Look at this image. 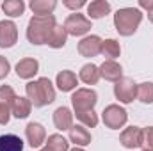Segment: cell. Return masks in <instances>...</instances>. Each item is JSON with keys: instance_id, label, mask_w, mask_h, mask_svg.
Returning a JSON list of instances; mask_svg holds the SVG:
<instances>
[{"instance_id": "cell-1", "label": "cell", "mask_w": 153, "mask_h": 151, "mask_svg": "<svg viewBox=\"0 0 153 151\" xmlns=\"http://www.w3.org/2000/svg\"><path fill=\"white\" fill-rule=\"evenodd\" d=\"M25 93L34 107H46L55 100L53 84L46 76H39L38 80H30L25 85Z\"/></svg>"}, {"instance_id": "cell-2", "label": "cell", "mask_w": 153, "mask_h": 151, "mask_svg": "<svg viewBox=\"0 0 153 151\" xmlns=\"http://www.w3.org/2000/svg\"><path fill=\"white\" fill-rule=\"evenodd\" d=\"M143 21V13L139 7H121L114 14V27L119 36H134Z\"/></svg>"}, {"instance_id": "cell-3", "label": "cell", "mask_w": 153, "mask_h": 151, "mask_svg": "<svg viewBox=\"0 0 153 151\" xmlns=\"http://www.w3.org/2000/svg\"><path fill=\"white\" fill-rule=\"evenodd\" d=\"M57 25L55 21V16L50 14V16H32L29 20V25H27V39L29 43L32 44H46L48 36L52 32V29Z\"/></svg>"}, {"instance_id": "cell-4", "label": "cell", "mask_w": 153, "mask_h": 151, "mask_svg": "<svg viewBox=\"0 0 153 151\" xmlns=\"http://www.w3.org/2000/svg\"><path fill=\"white\" fill-rule=\"evenodd\" d=\"M96 103H98V94L93 89L82 87V89H76L75 93L71 94V105H73L75 114L94 110V105Z\"/></svg>"}, {"instance_id": "cell-5", "label": "cell", "mask_w": 153, "mask_h": 151, "mask_svg": "<svg viewBox=\"0 0 153 151\" xmlns=\"http://www.w3.org/2000/svg\"><path fill=\"white\" fill-rule=\"evenodd\" d=\"M102 121H103V124L107 126V128H111V130H119V128H123L125 124H126V121H128V112L123 109V107H119V105H107L105 109H103V112H102Z\"/></svg>"}, {"instance_id": "cell-6", "label": "cell", "mask_w": 153, "mask_h": 151, "mask_svg": "<svg viewBox=\"0 0 153 151\" xmlns=\"http://www.w3.org/2000/svg\"><path fill=\"white\" fill-rule=\"evenodd\" d=\"M64 29H66L68 36H75V38L85 36L91 30V20L80 13H73L64 20Z\"/></svg>"}, {"instance_id": "cell-7", "label": "cell", "mask_w": 153, "mask_h": 151, "mask_svg": "<svg viewBox=\"0 0 153 151\" xmlns=\"http://www.w3.org/2000/svg\"><path fill=\"white\" fill-rule=\"evenodd\" d=\"M114 96L116 100H119V103H132L137 98V84L132 78L123 76L119 82L114 84Z\"/></svg>"}, {"instance_id": "cell-8", "label": "cell", "mask_w": 153, "mask_h": 151, "mask_svg": "<svg viewBox=\"0 0 153 151\" xmlns=\"http://www.w3.org/2000/svg\"><path fill=\"white\" fill-rule=\"evenodd\" d=\"M18 41V27L11 20L0 21V48H13Z\"/></svg>"}, {"instance_id": "cell-9", "label": "cell", "mask_w": 153, "mask_h": 151, "mask_svg": "<svg viewBox=\"0 0 153 151\" xmlns=\"http://www.w3.org/2000/svg\"><path fill=\"white\" fill-rule=\"evenodd\" d=\"M119 142L126 150H137V148H141V144H143V128H139V126H128V128H125L121 132V135H119Z\"/></svg>"}, {"instance_id": "cell-10", "label": "cell", "mask_w": 153, "mask_h": 151, "mask_svg": "<svg viewBox=\"0 0 153 151\" xmlns=\"http://www.w3.org/2000/svg\"><path fill=\"white\" fill-rule=\"evenodd\" d=\"M102 43L103 41L100 36H85L78 43V53L82 57H87V59L96 57L102 53Z\"/></svg>"}, {"instance_id": "cell-11", "label": "cell", "mask_w": 153, "mask_h": 151, "mask_svg": "<svg viewBox=\"0 0 153 151\" xmlns=\"http://www.w3.org/2000/svg\"><path fill=\"white\" fill-rule=\"evenodd\" d=\"M25 137H27V142L30 148H41L46 142V130L41 123L32 121L25 128Z\"/></svg>"}, {"instance_id": "cell-12", "label": "cell", "mask_w": 153, "mask_h": 151, "mask_svg": "<svg viewBox=\"0 0 153 151\" xmlns=\"http://www.w3.org/2000/svg\"><path fill=\"white\" fill-rule=\"evenodd\" d=\"M14 71H16V75L20 76V78L30 80V78H34V76L38 75L39 62L34 59V57H25V59H22V61L16 64Z\"/></svg>"}, {"instance_id": "cell-13", "label": "cell", "mask_w": 153, "mask_h": 151, "mask_svg": "<svg viewBox=\"0 0 153 151\" xmlns=\"http://www.w3.org/2000/svg\"><path fill=\"white\" fill-rule=\"evenodd\" d=\"M100 68V76L102 78H105L107 82H119L121 78H123V68H121V64L119 62H116V61H105L102 66H98Z\"/></svg>"}, {"instance_id": "cell-14", "label": "cell", "mask_w": 153, "mask_h": 151, "mask_svg": "<svg viewBox=\"0 0 153 151\" xmlns=\"http://www.w3.org/2000/svg\"><path fill=\"white\" fill-rule=\"evenodd\" d=\"M53 124L61 132H66V130L70 132L71 126H73V114H71V110L68 107L55 109V112H53Z\"/></svg>"}, {"instance_id": "cell-15", "label": "cell", "mask_w": 153, "mask_h": 151, "mask_svg": "<svg viewBox=\"0 0 153 151\" xmlns=\"http://www.w3.org/2000/svg\"><path fill=\"white\" fill-rule=\"evenodd\" d=\"M55 85L59 87V91H62V93H70V91H73L76 85H78V78H76V75L73 73V71H70V70H62V71L57 73Z\"/></svg>"}, {"instance_id": "cell-16", "label": "cell", "mask_w": 153, "mask_h": 151, "mask_svg": "<svg viewBox=\"0 0 153 151\" xmlns=\"http://www.w3.org/2000/svg\"><path fill=\"white\" fill-rule=\"evenodd\" d=\"M70 142H73L76 148H84L91 144V133L85 126L82 124H73L70 130Z\"/></svg>"}, {"instance_id": "cell-17", "label": "cell", "mask_w": 153, "mask_h": 151, "mask_svg": "<svg viewBox=\"0 0 153 151\" xmlns=\"http://www.w3.org/2000/svg\"><path fill=\"white\" fill-rule=\"evenodd\" d=\"M32 110V103L29 98H23V96H16L13 105H11V114L16 117V119H25L30 115Z\"/></svg>"}, {"instance_id": "cell-18", "label": "cell", "mask_w": 153, "mask_h": 151, "mask_svg": "<svg viewBox=\"0 0 153 151\" xmlns=\"http://www.w3.org/2000/svg\"><path fill=\"white\" fill-rule=\"evenodd\" d=\"M78 78L85 84V85H96L98 82H100V68L96 66V64H93V62H89V64H84L82 68H80V73H78Z\"/></svg>"}, {"instance_id": "cell-19", "label": "cell", "mask_w": 153, "mask_h": 151, "mask_svg": "<svg viewBox=\"0 0 153 151\" xmlns=\"http://www.w3.org/2000/svg\"><path fill=\"white\" fill-rule=\"evenodd\" d=\"M66 41H68V32H66L64 25H59V23H57V25L52 29L46 44H48L50 48H53V50H59V48H62V46L66 44Z\"/></svg>"}, {"instance_id": "cell-20", "label": "cell", "mask_w": 153, "mask_h": 151, "mask_svg": "<svg viewBox=\"0 0 153 151\" xmlns=\"http://www.w3.org/2000/svg\"><path fill=\"white\" fill-rule=\"evenodd\" d=\"M111 13V4L107 0H93L87 4V16L89 20H100Z\"/></svg>"}, {"instance_id": "cell-21", "label": "cell", "mask_w": 153, "mask_h": 151, "mask_svg": "<svg viewBox=\"0 0 153 151\" xmlns=\"http://www.w3.org/2000/svg\"><path fill=\"white\" fill-rule=\"evenodd\" d=\"M29 7L34 13V16H50L53 9L57 7V2L55 0H30Z\"/></svg>"}, {"instance_id": "cell-22", "label": "cell", "mask_w": 153, "mask_h": 151, "mask_svg": "<svg viewBox=\"0 0 153 151\" xmlns=\"http://www.w3.org/2000/svg\"><path fill=\"white\" fill-rule=\"evenodd\" d=\"M0 151H23V141L14 133L0 135Z\"/></svg>"}, {"instance_id": "cell-23", "label": "cell", "mask_w": 153, "mask_h": 151, "mask_svg": "<svg viewBox=\"0 0 153 151\" xmlns=\"http://www.w3.org/2000/svg\"><path fill=\"white\" fill-rule=\"evenodd\" d=\"M46 150L48 151H70V141L64 139L61 133H52L48 135L46 142H45Z\"/></svg>"}, {"instance_id": "cell-24", "label": "cell", "mask_w": 153, "mask_h": 151, "mask_svg": "<svg viewBox=\"0 0 153 151\" xmlns=\"http://www.w3.org/2000/svg\"><path fill=\"white\" fill-rule=\"evenodd\" d=\"M2 11L9 18H18L25 11V2L23 0H5L2 4Z\"/></svg>"}, {"instance_id": "cell-25", "label": "cell", "mask_w": 153, "mask_h": 151, "mask_svg": "<svg viewBox=\"0 0 153 151\" xmlns=\"http://www.w3.org/2000/svg\"><path fill=\"white\" fill-rule=\"evenodd\" d=\"M119 53H121V46L116 39H105L102 43V55L107 61H114L116 57H119Z\"/></svg>"}, {"instance_id": "cell-26", "label": "cell", "mask_w": 153, "mask_h": 151, "mask_svg": "<svg viewBox=\"0 0 153 151\" xmlns=\"http://www.w3.org/2000/svg\"><path fill=\"white\" fill-rule=\"evenodd\" d=\"M137 98L144 105L153 103V82H143L137 85Z\"/></svg>"}, {"instance_id": "cell-27", "label": "cell", "mask_w": 153, "mask_h": 151, "mask_svg": "<svg viewBox=\"0 0 153 151\" xmlns=\"http://www.w3.org/2000/svg\"><path fill=\"white\" fill-rule=\"evenodd\" d=\"M76 119L80 121V124L82 126H85V128H94L96 124H98V114L94 112V110H87V112H80V114H75Z\"/></svg>"}, {"instance_id": "cell-28", "label": "cell", "mask_w": 153, "mask_h": 151, "mask_svg": "<svg viewBox=\"0 0 153 151\" xmlns=\"http://www.w3.org/2000/svg\"><path fill=\"white\" fill-rule=\"evenodd\" d=\"M14 98H16V93H14V89L11 85H0V105L11 109Z\"/></svg>"}, {"instance_id": "cell-29", "label": "cell", "mask_w": 153, "mask_h": 151, "mask_svg": "<svg viewBox=\"0 0 153 151\" xmlns=\"http://www.w3.org/2000/svg\"><path fill=\"white\" fill-rule=\"evenodd\" d=\"M141 148L144 151H153V126L143 128V144Z\"/></svg>"}, {"instance_id": "cell-30", "label": "cell", "mask_w": 153, "mask_h": 151, "mask_svg": "<svg viewBox=\"0 0 153 151\" xmlns=\"http://www.w3.org/2000/svg\"><path fill=\"white\" fill-rule=\"evenodd\" d=\"M62 4H64V7L78 13V9H82L85 5V0H62Z\"/></svg>"}, {"instance_id": "cell-31", "label": "cell", "mask_w": 153, "mask_h": 151, "mask_svg": "<svg viewBox=\"0 0 153 151\" xmlns=\"http://www.w3.org/2000/svg\"><path fill=\"white\" fill-rule=\"evenodd\" d=\"M9 71H11V64H9V61H7L5 57L0 55V80H4L5 76L9 75Z\"/></svg>"}, {"instance_id": "cell-32", "label": "cell", "mask_w": 153, "mask_h": 151, "mask_svg": "<svg viewBox=\"0 0 153 151\" xmlns=\"http://www.w3.org/2000/svg\"><path fill=\"white\" fill-rule=\"evenodd\" d=\"M9 119H11V109L0 105V124H7Z\"/></svg>"}, {"instance_id": "cell-33", "label": "cell", "mask_w": 153, "mask_h": 151, "mask_svg": "<svg viewBox=\"0 0 153 151\" xmlns=\"http://www.w3.org/2000/svg\"><path fill=\"white\" fill-rule=\"evenodd\" d=\"M137 5H139V9H144V11H153V0H139L137 2Z\"/></svg>"}, {"instance_id": "cell-34", "label": "cell", "mask_w": 153, "mask_h": 151, "mask_svg": "<svg viewBox=\"0 0 153 151\" xmlns=\"http://www.w3.org/2000/svg\"><path fill=\"white\" fill-rule=\"evenodd\" d=\"M148 20L153 23V11H150V13H148Z\"/></svg>"}, {"instance_id": "cell-35", "label": "cell", "mask_w": 153, "mask_h": 151, "mask_svg": "<svg viewBox=\"0 0 153 151\" xmlns=\"http://www.w3.org/2000/svg\"><path fill=\"white\" fill-rule=\"evenodd\" d=\"M70 151H85V150H84V148H76V146H75L73 150H70Z\"/></svg>"}, {"instance_id": "cell-36", "label": "cell", "mask_w": 153, "mask_h": 151, "mask_svg": "<svg viewBox=\"0 0 153 151\" xmlns=\"http://www.w3.org/2000/svg\"><path fill=\"white\" fill-rule=\"evenodd\" d=\"M39 151H48V150H46V148H43V150H39Z\"/></svg>"}, {"instance_id": "cell-37", "label": "cell", "mask_w": 153, "mask_h": 151, "mask_svg": "<svg viewBox=\"0 0 153 151\" xmlns=\"http://www.w3.org/2000/svg\"><path fill=\"white\" fill-rule=\"evenodd\" d=\"M0 5H2V4H0Z\"/></svg>"}, {"instance_id": "cell-38", "label": "cell", "mask_w": 153, "mask_h": 151, "mask_svg": "<svg viewBox=\"0 0 153 151\" xmlns=\"http://www.w3.org/2000/svg\"><path fill=\"white\" fill-rule=\"evenodd\" d=\"M143 151H144V150H143Z\"/></svg>"}]
</instances>
